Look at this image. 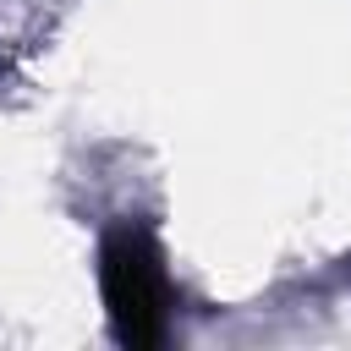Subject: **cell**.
Masks as SVG:
<instances>
[{"mask_svg":"<svg viewBox=\"0 0 351 351\" xmlns=\"http://www.w3.org/2000/svg\"><path fill=\"white\" fill-rule=\"evenodd\" d=\"M99 291H104V313H110V335L132 351H148L165 340L170 329V280H165V258L154 247L148 230L137 225H115L99 247Z\"/></svg>","mask_w":351,"mask_h":351,"instance_id":"cell-1","label":"cell"}]
</instances>
